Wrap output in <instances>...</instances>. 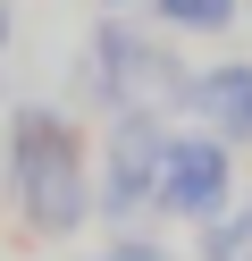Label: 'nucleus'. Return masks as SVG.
<instances>
[{"label": "nucleus", "mask_w": 252, "mask_h": 261, "mask_svg": "<svg viewBox=\"0 0 252 261\" xmlns=\"http://www.w3.org/2000/svg\"><path fill=\"white\" fill-rule=\"evenodd\" d=\"M160 110H118L109 118V143H101V186H93V211L101 219H134V211L160 194Z\"/></svg>", "instance_id": "3"}, {"label": "nucleus", "mask_w": 252, "mask_h": 261, "mask_svg": "<svg viewBox=\"0 0 252 261\" xmlns=\"http://www.w3.org/2000/svg\"><path fill=\"white\" fill-rule=\"evenodd\" d=\"M93 76H101V93L118 110H160V101H185L193 93V76H177V59L160 42L134 34V25H118V17L93 34Z\"/></svg>", "instance_id": "4"}, {"label": "nucleus", "mask_w": 252, "mask_h": 261, "mask_svg": "<svg viewBox=\"0 0 252 261\" xmlns=\"http://www.w3.org/2000/svg\"><path fill=\"white\" fill-rule=\"evenodd\" d=\"M151 202L168 211V219H193V227H210V219H227L235 211V143H218V135H168V152H160V194Z\"/></svg>", "instance_id": "2"}, {"label": "nucleus", "mask_w": 252, "mask_h": 261, "mask_svg": "<svg viewBox=\"0 0 252 261\" xmlns=\"http://www.w3.org/2000/svg\"><path fill=\"white\" fill-rule=\"evenodd\" d=\"M0 42H9V0H0Z\"/></svg>", "instance_id": "9"}, {"label": "nucleus", "mask_w": 252, "mask_h": 261, "mask_svg": "<svg viewBox=\"0 0 252 261\" xmlns=\"http://www.w3.org/2000/svg\"><path fill=\"white\" fill-rule=\"evenodd\" d=\"M101 9H126V0H101Z\"/></svg>", "instance_id": "10"}, {"label": "nucleus", "mask_w": 252, "mask_h": 261, "mask_svg": "<svg viewBox=\"0 0 252 261\" xmlns=\"http://www.w3.org/2000/svg\"><path fill=\"white\" fill-rule=\"evenodd\" d=\"M151 17L177 25V34H227L244 17V0H151Z\"/></svg>", "instance_id": "6"}, {"label": "nucleus", "mask_w": 252, "mask_h": 261, "mask_svg": "<svg viewBox=\"0 0 252 261\" xmlns=\"http://www.w3.org/2000/svg\"><path fill=\"white\" fill-rule=\"evenodd\" d=\"M193 253H202V261H252V202H244V211H227V219H210Z\"/></svg>", "instance_id": "7"}, {"label": "nucleus", "mask_w": 252, "mask_h": 261, "mask_svg": "<svg viewBox=\"0 0 252 261\" xmlns=\"http://www.w3.org/2000/svg\"><path fill=\"white\" fill-rule=\"evenodd\" d=\"M185 118H202V135H218V143L244 152V143H252V59H218V68H202L193 93H185Z\"/></svg>", "instance_id": "5"}, {"label": "nucleus", "mask_w": 252, "mask_h": 261, "mask_svg": "<svg viewBox=\"0 0 252 261\" xmlns=\"http://www.w3.org/2000/svg\"><path fill=\"white\" fill-rule=\"evenodd\" d=\"M9 202L34 236H76L93 219V169H84V135L59 110H17L9 126Z\"/></svg>", "instance_id": "1"}, {"label": "nucleus", "mask_w": 252, "mask_h": 261, "mask_svg": "<svg viewBox=\"0 0 252 261\" xmlns=\"http://www.w3.org/2000/svg\"><path fill=\"white\" fill-rule=\"evenodd\" d=\"M109 261H168V253H160V244H143V236H118Z\"/></svg>", "instance_id": "8"}]
</instances>
